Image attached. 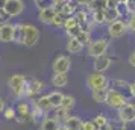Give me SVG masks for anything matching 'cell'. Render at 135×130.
<instances>
[{"instance_id": "1", "label": "cell", "mask_w": 135, "mask_h": 130, "mask_svg": "<svg viewBox=\"0 0 135 130\" xmlns=\"http://www.w3.org/2000/svg\"><path fill=\"white\" fill-rule=\"evenodd\" d=\"M21 33H20V44L26 47H33L40 41V30L35 26L27 24V23H20Z\"/></svg>"}, {"instance_id": "2", "label": "cell", "mask_w": 135, "mask_h": 130, "mask_svg": "<svg viewBox=\"0 0 135 130\" xmlns=\"http://www.w3.org/2000/svg\"><path fill=\"white\" fill-rule=\"evenodd\" d=\"M26 79L23 74H12L8 79V86L11 89V92L15 95V98H23L26 94Z\"/></svg>"}, {"instance_id": "3", "label": "cell", "mask_w": 135, "mask_h": 130, "mask_svg": "<svg viewBox=\"0 0 135 130\" xmlns=\"http://www.w3.org/2000/svg\"><path fill=\"white\" fill-rule=\"evenodd\" d=\"M108 47H109V39L108 38H97V39H94V41H91L88 44L86 53H88V56H91V58L96 59L99 56L106 55Z\"/></svg>"}, {"instance_id": "4", "label": "cell", "mask_w": 135, "mask_h": 130, "mask_svg": "<svg viewBox=\"0 0 135 130\" xmlns=\"http://www.w3.org/2000/svg\"><path fill=\"white\" fill-rule=\"evenodd\" d=\"M108 83H109V79H108L103 73L93 71L91 74H88V77H86V86L90 88L91 91L108 89Z\"/></svg>"}, {"instance_id": "5", "label": "cell", "mask_w": 135, "mask_h": 130, "mask_svg": "<svg viewBox=\"0 0 135 130\" xmlns=\"http://www.w3.org/2000/svg\"><path fill=\"white\" fill-rule=\"evenodd\" d=\"M105 103L109 106V107H112V109H120L122 106H124L126 103H128V98H126V95L122 94L120 91L112 89V88H108Z\"/></svg>"}, {"instance_id": "6", "label": "cell", "mask_w": 135, "mask_h": 130, "mask_svg": "<svg viewBox=\"0 0 135 130\" xmlns=\"http://www.w3.org/2000/svg\"><path fill=\"white\" fill-rule=\"evenodd\" d=\"M117 117L123 124H131L135 121V105L134 103H126L120 109H117Z\"/></svg>"}, {"instance_id": "7", "label": "cell", "mask_w": 135, "mask_h": 130, "mask_svg": "<svg viewBox=\"0 0 135 130\" xmlns=\"http://www.w3.org/2000/svg\"><path fill=\"white\" fill-rule=\"evenodd\" d=\"M70 67H71V59L67 55H58L52 64L53 73H61V74H67Z\"/></svg>"}, {"instance_id": "8", "label": "cell", "mask_w": 135, "mask_h": 130, "mask_svg": "<svg viewBox=\"0 0 135 130\" xmlns=\"http://www.w3.org/2000/svg\"><path fill=\"white\" fill-rule=\"evenodd\" d=\"M23 11H25V2L23 0H6L5 12L9 15V18H15V17L21 15Z\"/></svg>"}, {"instance_id": "9", "label": "cell", "mask_w": 135, "mask_h": 130, "mask_svg": "<svg viewBox=\"0 0 135 130\" xmlns=\"http://www.w3.org/2000/svg\"><path fill=\"white\" fill-rule=\"evenodd\" d=\"M126 32H128V26H126V21L123 20H115L108 26V35L111 38H122Z\"/></svg>"}, {"instance_id": "10", "label": "cell", "mask_w": 135, "mask_h": 130, "mask_svg": "<svg viewBox=\"0 0 135 130\" xmlns=\"http://www.w3.org/2000/svg\"><path fill=\"white\" fill-rule=\"evenodd\" d=\"M15 119L17 123L25 124L27 119H31V105L29 103H20L15 109Z\"/></svg>"}, {"instance_id": "11", "label": "cell", "mask_w": 135, "mask_h": 130, "mask_svg": "<svg viewBox=\"0 0 135 130\" xmlns=\"http://www.w3.org/2000/svg\"><path fill=\"white\" fill-rule=\"evenodd\" d=\"M112 62L114 59L111 58V56H99L96 58V61H94V71H97V73H105L106 70L111 68V65H112Z\"/></svg>"}, {"instance_id": "12", "label": "cell", "mask_w": 135, "mask_h": 130, "mask_svg": "<svg viewBox=\"0 0 135 130\" xmlns=\"http://www.w3.org/2000/svg\"><path fill=\"white\" fill-rule=\"evenodd\" d=\"M44 88V83L38 79H29L26 83V94L25 97H35L41 89Z\"/></svg>"}, {"instance_id": "13", "label": "cell", "mask_w": 135, "mask_h": 130, "mask_svg": "<svg viewBox=\"0 0 135 130\" xmlns=\"http://www.w3.org/2000/svg\"><path fill=\"white\" fill-rule=\"evenodd\" d=\"M0 41L2 43H14V24L5 23L0 26Z\"/></svg>"}, {"instance_id": "14", "label": "cell", "mask_w": 135, "mask_h": 130, "mask_svg": "<svg viewBox=\"0 0 135 130\" xmlns=\"http://www.w3.org/2000/svg\"><path fill=\"white\" fill-rule=\"evenodd\" d=\"M55 8L53 6H44L40 9V12H38V20L41 21V23H44V24H50L52 23V20H53V17H55Z\"/></svg>"}, {"instance_id": "15", "label": "cell", "mask_w": 135, "mask_h": 130, "mask_svg": "<svg viewBox=\"0 0 135 130\" xmlns=\"http://www.w3.org/2000/svg\"><path fill=\"white\" fill-rule=\"evenodd\" d=\"M82 118L78 117V115H68V118L64 121V127L67 130H80V127H82Z\"/></svg>"}, {"instance_id": "16", "label": "cell", "mask_w": 135, "mask_h": 130, "mask_svg": "<svg viewBox=\"0 0 135 130\" xmlns=\"http://www.w3.org/2000/svg\"><path fill=\"white\" fill-rule=\"evenodd\" d=\"M61 124L56 121L53 117L50 115H44V118L41 119V124H40V130H58Z\"/></svg>"}, {"instance_id": "17", "label": "cell", "mask_w": 135, "mask_h": 130, "mask_svg": "<svg viewBox=\"0 0 135 130\" xmlns=\"http://www.w3.org/2000/svg\"><path fill=\"white\" fill-rule=\"evenodd\" d=\"M32 101H33V103H35V105H37L38 107H40V109L46 113V115H47V113L53 109V107H52V105H50V100H49V97H47V95H40L38 98H33Z\"/></svg>"}, {"instance_id": "18", "label": "cell", "mask_w": 135, "mask_h": 130, "mask_svg": "<svg viewBox=\"0 0 135 130\" xmlns=\"http://www.w3.org/2000/svg\"><path fill=\"white\" fill-rule=\"evenodd\" d=\"M120 6L117 8V9H109V8H105L103 9V17H105V23H108L111 24L112 21H115V20H120Z\"/></svg>"}, {"instance_id": "19", "label": "cell", "mask_w": 135, "mask_h": 130, "mask_svg": "<svg viewBox=\"0 0 135 130\" xmlns=\"http://www.w3.org/2000/svg\"><path fill=\"white\" fill-rule=\"evenodd\" d=\"M84 50V44L78 41L76 38H70L67 43V51L68 53H71V55H78Z\"/></svg>"}, {"instance_id": "20", "label": "cell", "mask_w": 135, "mask_h": 130, "mask_svg": "<svg viewBox=\"0 0 135 130\" xmlns=\"http://www.w3.org/2000/svg\"><path fill=\"white\" fill-rule=\"evenodd\" d=\"M68 83V77L67 74H61V73H55L53 74V77H52V85L55 88H58V89H61V88L67 86Z\"/></svg>"}, {"instance_id": "21", "label": "cell", "mask_w": 135, "mask_h": 130, "mask_svg": "<svg viewBox=\"0 0 135 130\" xmlns=\"http://www.w3.org/2000/svg\"><path fill=\"white\" fill-rule=\"evenodd\" d=\"M76 6H78V3H76V2H70V0H68L67 3H64V5L59 8V11H58V12H61L64 17H70V15L76 14Z\"/></svg>"}, {"instance_id": "22", "label": "cell", "mask_w": 135, "mask_h": 130, "mask_svg": "<svg viewBox=\"0 0 135 130\" xmlns=\"http://www.w3.org/2000/svg\"><path fill=\"white\" fill-rule=\"evenodd\" d=\"M47 97H49L50 100V105H52V107L53 109H56V107H59L62 103V98H64V94L59 92V91H53V92L47 94Z\"/></svg>"}, {"instance_id": "23", "label": "cell", "mask_w": 135, "mask_h": 130, "mask_svg": "<svg viewBox=\"0 0 135 130\" xmlns=\"http://www.w3.org/2000/svg\"><path fill=\"white\" fill-rule=\"evenodd\" d=\"M68 115H70V111H67V109H64V107L59 106V107H56V109H55V115H53V118L61 124V123H64V121L68 118Z\"/></svg>"}, {"instance_id": "24", "label": "cell", "mask_w": 135, "mask_h": 130, "mask_svg": "<svg viewBox=\"0 0 135 130\" xmlns=\"http://www.w3.org/2000/svg\"><path fill=\"white\" fill-rule=\"evenodd\" d=\"M74 18H76L78 24H79L84 30H88V29H85V26L88 24V12H86V11H79V12H76Z\"/></svg>"}, {"instance_id": "25", "label": "cell", "mask_w": 135, "mask_h": 130, "mask_svg": "<svg viewBox=\"0 0 135 130\" xmlns=\"http://www.w3.org/2000/svg\"><path fill=\"white\" fill-rule=\"evenodd\" d=\"M74 106H76V98H74L73 95H64L62 103H61V107L67 109V111H71Z\"/></svg>"}, {"instance_id": "26", "label": "cell", "mask_w": 135, "mask_h": 130, "mask_svg": "<svg viewBox=\"0 0 135 130\" xmlns=\"http://www.w3.org/2000/svg\"><path fill=\"white\" fill-rule=\"evenodd\" d=\"M106 91L108 89H99V91H91V97L96 103H105L106 100Z\"/></svg>"}, {"instance_id": "27", "label": "cell", "mask_w": 135, "mask_h": 130, "mask_svg": "<svg viewBox=\"0 0 135 130\" xmlns=\"http://www.w3.org/2000/svg\"><path fill=\"white\" fill-rule=\"evenodd\" d=\"M76 39H78V41H80L84 45H88V44L91 43V32H90V30H84V29H82Z\"/></svg>"}, {"instance_id": "28", "label": "cell", "mask_w": 135, "mask_h": 130, "mask_svg": "<svg viewBox=\"0 0 135 130\" xmlns=\"http://www.w3.org/2000/svg\"><path fill=\"white\" fill-rule=\"evenodd\" d=\"M91 17H93V21H94L96 24H103V23H105L103 9H96V11H93Z\"/></svg>"}, {"instance_id": "29", "label": "cell", "mask_w": 135, "mask_h": 130, "mask_svg": "<svg viewBox=\"0 0 135 130\" xmlns=\"http://www.w3.org/2000/svg\"><path fill=\"white\" fill-rule=\"evenodd\" d=\"M64 18H65V17H64L61 12H56L50 24L53 26V27H56V29H61L62 26H64Z\"/></svg>"}, {"instance_id": "30", "label": "cell", "mask_w": 135, "mask_h": 130, "mask_svg": "<svg viewBox=\"0 0 135 130\" xmlns=\"http://www.w3.org/2000/svg\"><path fill=\"white\" fill-rule=\"evenodd\" d=\"M106 2L108 0H91V3H90V9L91 11H96V9H105L106 8Z\"/></svg>"}, {"instance_id": "31", "label": "cell", "mask_w": 135, "mask_h": 130, "mask_svg": "<svg viewBox=\"0 0 135 130\" xmlns=\"http://www.w3.org/2000/svg\"><path fill=\"white\" fill-rule=\"evenodd\" d=\"M93 121H94V124L97 126L99 129H100L102 126H105V124H108V123H109V119H108V117H106V115H103V113H99V115H97L96 118H94Z\"/></svg>"}, {"instance_id": "32", "label": "cell", "mask_w": 135, "mask_h": 130, "mask_svg": "<svg viewBox=\"0 0 135 130\" xmlns=\"http://www.w3.org/2000/svg\"><path fill=\"white\" fill-rule=\"evenodd\" d=\"M76 24H78V21L74 18V15H70V17H65V18H64V26H62V27H64L65 30H68V29H71V27L76 26Z\"/></svg>"}, {"instance_id": "33", "label": "cell", "mask_w": 135, "mask_h": 130, "mask_svg": "<svg viewBox=\"0 0 135 130\" xmlns=\"http://www.w3.org/2000/svg\"><path fill=\"white\" fill-rule=\"evenodd\" d=\"M80 130H99V127L94 124L93 119H84V121H82V127H80Z\"/></svg>"}, {"instance_id": "34", "label": "cell", "mask_w": 135, "mask_h": 130, "mask_svg": "<svg viewBox=\"0 0 135 130\" xmlns=\"http://www.w3.org/2000/svg\"><path fill=\"white\" fill-rule=\"evenodd\" d=\"M80 30H82V27H80L79 24H76V26H73L71 29L65 30V33L68 35V38H78V35L80 33Z\"/></svg>"}, {"instance_id": "35", "label": "cell", "mask_w": 135, "mask_h": 130, "mask_svg": "<svg viewBox=\"0 0 135 130\" xmlns=\"http://www.w3.org/2000/svg\"><path fill=\"white\" fill-rule=\"evenodd\" d=\"M3 117L6 118V119H14V118H15V109H14V107H5Z\"/></svg>"}, {"instance_id": "36", "label": "cell", "mask_w": 135, "mask_h": 130, "mask_svg": "<svg viewBox=\"0 0 135 130\" xmlns=\"http://www.w3.org/2000/svg\"><path fill=\"white\" fill-rule=\"evenodd\" d=\"M126 26H128V30L135 32V15H131V18L126 21Z\"/></svg>"}, {"instance_id": "37", "label": "cell", "mask_w": 135, "mask_h": 130, "mask_svg": "<svg viewBox=\"0 0 135 130\" xmlns=\"http://www.w3.org/2000/svg\"><path fill=\"white\" fill-rule=\"evenodd\" d=\"M8 20H9V15L5 12V9H0V26L8 23Z\"/></svg>"}, {"instance_id": "38", "label": "cell", "mask_w": 135, "mask_h": 130, "mask_svg": "<svg viewBox=\"0 0 135 130\" xmlns=\"http://www.w3.org/2000/svg\"><path fill=\"white\" fill-rule=\"evenodd\" d=\"M52 2H53V3H52V6L55 8V11L58 12V11H59V8H61L64 3H67L68 0H52Z\"/></svg>"}, {"instance_id": "39", "label": "cell", "mask_w": 135, "mask_h": 130, "mask_svg": "<svg viewBox=\"0 0 135 130\" xmlns=\"http://www.w3.org/2000/svg\"><path fill=\"white\" fill-rule=\"evenodd\" d=\"M118 6H120V5L117 3V0H108V2H106V8H109V9H117Z\"/></svg>"}, {"instance_id": "40", "label": "cell", "mask_w": 135, "mask_h": 130, "mask_svg": "<svg viewBox=\"0 0 135 130\" xmlns=\"http://www.w3.org/2000/svg\"><path fill=\"white\" fill-rule=\"evenodd\" d=\"M129 64H131L132 67H135V51H132V53L129 55Z\"/></svg>"}, {"instance_id": "41", "label": "cell", "mask_w": 135, "mask_h": 130, "mask_svg": "<svg viewBox=\"0 0 135 130\" xmlns=\"http://www.w3.org/2000/svg\"><path fill=\"white\" fill-rule=\"evenodd\" d=\"M129 91H131V95L132 97H135V82H132V83H129Z\"/></svg>"}, {"instance_id": "42", "label": "cell", "mask_w": 135, "mask_h": 130, "mask_svg": "<svg viewBox=\"0 0 135 130\" xmlns=\"http://www.w3.org/2000/svg\"><path fill=\"white\" fill-rule=\"evenodd\" d=\"M114 83H115V85H120V88L129 86V83L128 82H124V80H114Z\"/></svg>"}, {"instance_id": "43", "label": "cell", "mask_w": 135, "mask_h": 130, "mask_svg": "<svg viewBox=\"0 0 135 130\" xmlns=\"http://www.w3.org/2000/svg\"><path fill=\"white\" fill-rule=\"evenodd\" d=\"M99 130H114V127H112V124L108 123V124H105V126H102Z\"/></svg>"}, {"instance_id": "44", "label": "cell", "mask_w": 135, "mask_h": 130, "mask_svg": "<svg viewBox=\"0 0 135 130\" xmlns=\"http://www.w3.org/2000/svg\"><path fill=\"white\" fill-rule=\"evenodd\" d=\"M5 107H6V106H5V100H3L2 97H0V113H3Z\"/></svg>"}, {"instance_id": "45", "label": "cell", "mask_w": 135, "mask_h": 130, "mask_svg": "<svg viewBox=\"0 0 135 130\" xmlns=\"http://www.w3.org/2000/svg\"><path fill=\"white\" fill-rule=\"evenodd\" d=\"M129 2H131V0H117V3H118V5H124V6L128 5Z\"/></svg>"}, {"instance_id": "46", "label": "cell", "mask_w": 135, "mask_h": 130, "mask_svg": "<svg viewBox=\"0 0 135 130\" xmlns=\"http://www.w3.org/2000/svg\"><path fill=\"white\" fill-rule=\"evenodd\" d=\"M5 5H6V0H0V9H5Z\"/></svg>"}, {"instance_id": "47", "label": "cell", "mask_w": 135, "mask_h": 130, "mask_svg": "<svg viewBox=\"0 0 135 130\" xmlns=\"http://www.w3.org/2000/svg\"><path fill=\"white\" fill-rule=\"evenodd\" d=\"M58 130H67V129H65L64 126H59V129H58Z\"/></svg>"}, {"instance_id": "48", "label": "cell", "mask_w": 135, "mask_h": 130, "mask_svg": "<svg viewBox=\"0 0 135 130\" xmlns=\"http://www.w3.org/2000/svg\"><path fill=\"white\" fill-rule=\"evenodd\" d=\"M35 3H41V2H44V0H33Z\"/></svg>"}]
</instances>
